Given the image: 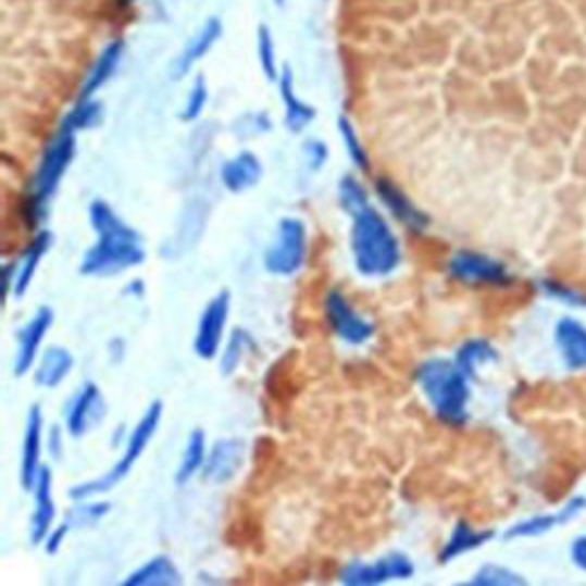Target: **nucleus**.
Segmentation results:
<instances>
[{
	"mask_svg": "<svg viewBox=\"0 0 586 586\" xmlns=\"http://www.w3.org/2000/svg\"><path fill=\"white\" fill-rule=\"evenodd\" d=\"M90 225L97 232V244L83 254L80 273L88 277H113L138 269L145 262L142 236L126 225L103 200L90 204Z\"/></svg>",
	"mask_w": 586,
	"mask_h": 586,
	"instance_id": "f257e3e1",
	"label": "nucleus"
},
{
	"mask_svg": "<svg viewBox=\"0 0 586 586\" xmlns=\"http://www.w3.org/2000/svg\"><path fill=\"white\" fill-rule=\"evenodd\" d=\"M351 254L362 277H387L401 266L399 238L372 204L353 215Z\"/></svg>",
	"mask_w": 586,
	"mask_h": 586,
	"instance_id": "f03ea898",
	"label": "nucleus"
},
{
	"mask_svg": "<svg viewBox=\"0 0 586 586\" xmlns=\"http://www.w3.org/2000/svg\"><path fill=\"white\" fill-rule=\"evenodd\" d=\"M76 136H78L76 128L62 120L60 126L55 128L53 138L47 142L45 151H41V159L37 163L35 177L30 184V195L24 204L26 225L30 229H37L41 221L47 219V209L53 192L58 190L62 177L67 175V170L76 157Z\"/></svg>",
	"mask_w": 586,
	"mask_h": 586,
	"instance_id": "7ed1b4c3",
	"label": "nucleus"
},
{
	"mask_svg": "<svg viewBox=\"0 0 586 586\" xmlns=\"http://www.w3.org/2000/svg\"><path fill=\"white\" fill-rule=\"evenodd\" d=\"M415 381L436 417L449 426H461L470 417V378L453 360L433 358L417 366Z\"/></svg>",
	"mask_w": 586,
	"mask_h": 586,
	"instance_id": "20e7f679",
	"label": "nucleus"
},
{
	"mask_svg": "<svg viewBox=\"0 0 586 586\" xmlns=\"http://www.w3.org/2000/svg\"><path fill=\"white\" fill-rule=\"evenodd\" d=\"M161 417H163V403L154 401L142 412L140 422L132 431V436L126 438L124 451L117 459V463L113 465V470H108L105 474L97 476L95 482H85V484L70 488V497L74 499V502H78V499H92L97 495H103L108 490H113L120 482H124L126 476L132 474L134 465L142 456V451L149 447L151 438H154V433L159 431V424H161Z\"/></svg>",
	"mask_w": 586,
	"mask_h": 586,
	"instance_id": "39448f33",
	"label": "nucleus"
},
{
	"mask_svg": "<svg viewBox=\"0 0 586 586\" xmlns=\"http://www.w3.org/2000/svg\"><path fill=\"white\" fill-rule=\"evenodd\" d=\"M308 262V227L300 219H282L275 238L264 252V269L271 275L291 277Z\"/></svg>",
	"mask_w": 586,
	"mask_h": 586,
	"instance_id": "423d86ee",
	"label": "nucleus"
},
{
	"mask_svg": "<svg viewBox=\"0 0 586 586\" xmlns=\"http://www.w3.org/2000/svg\"><path fill=\"white\" fill-rule=\"evenodd\" d=\"M447 271L453 279L472 287H509L513 282L511 271L502 262L474 250L453 252L449 257Z\"/></svg>",
	"mask_w": 586,
	"mask_h": 586,
	"instance_id": "0eeeda50",
	"label": "nucleus"
},
{
	"mask_svg": "<svg viewBox=\"0 0 586 586\" xmlns=\"http://www.w3.org/2000/svg\"><path fill=\"white\" fill-rule=\"evenodd\" d=\"M412 575H415V563L410 561V557L403 552H389L372 563L366 561L349 563V566L341 571L339 579L351 586H374L392 579H410Z\"/></svg>",
	"mask_w": 586,
	"mask_h": 586,
	"instance_id": "6e6552de",
	"label": "nucleus"
},
{
	"mask_svg": "<svg viewBox=\"0 0 586 586\" xmlns=\"http://www.w3.org/2000/svg\"><path fill=\"white\" fill-rule=\"evenodd\" d=\"M229 291L215 294L198 321V331H195L192 339V349L195 356L202 360H213L219 358L223 351V337L227 328V319H229Z\"/></svg>",
	"mask_w": 586,
	"mask_h": 586,
	"instance_id": "1a4fd4ad",
	"label": "nucleus"
},
{
	"mask_svg": "<svg viewBox=\"0 0 586 586\" xmlns=\"http://www.w3.org/2000/svg\"><path fill=\"white\" fill-rule=\"evenodd\" d=\"M323 310H325V319H328L331 331L344 344L362 346V344H366L369 339H372L374 333H376L374 323L366 321L364 316H360L351 302L346 300L337 289L328 291V296H325Z\"/></svg>",
	"mask_w": 586,
	"mask_h": 586,
	"instance_id": "9d476101",
	"label": "nucleus"
},
{
	"mask_svg": "<svg viewBox=\"0 0 586 586\" xmlns=\"http://www.w3.org/2000/svg\"><path fill=\"white\" fill-rule=\"evenodd\" d=\"M105 417V401L101 389L95 383H85L76 397H72L67 410H64V431L72 438H83L90 428L99 426Z\"/></svg>",
	"mask_w": 586,
	"mask_h": 586,
	"instance_id": "9b49d317",
	"label": "nucleus"
},
{
	"mask_svg": "<svg viewBox=\"0 0 586 586\" xmlns=\"http://www.w3.org/2000/svg\"><path fill=\"white\" fill-rule=\"evenodd\" d=\"M53 319H55L53 310L45 306L30 316V321L24 325V328H18L16 356H14V376H26L28 372H33L35 364H37V353L51 331Z\"/></svg>",
	"mask_w": 586,
	"mask_h": 586,
	"instance_id": "f8f14e48",
	"label": "nucleus"
},
{
	"mask_svg": "<svg viewBox=\"0 0 586 586\" xmlns=\"http://www.w3.org/2000/svg\"><path fill=\"white\" fill-rule=\"evenodd\" d=\"M53 244V236L51 232L47 229H37V234L33 236L30 246L26 248V252L21 254L16 262H10L5 266V282H8V289L14 298H24L26 291L30 289L33 279H35V273L41 264V259H45V254L49 252Z\"/></svg>",
	"mask_w": 586,
	"mask_h": 586,
	"instance_id": "ddd939ff",
	"label": "nucleus"
},
{
	"mask_svg": "<svg viewBox=\"0 0 586 586\" xmlns=\"http://www.w3.org/2000/svg\"><path fill=\"white\" fill-rule=\"evenodd\" d=\"M223 37V21L219 16H209L204 24L195 30V35L186 41L182 53L172 62V78L182 80L184 76L190 74V70L204 60L211 49L219 45V39Z\"/></svg>",
	"mask_w": 586,
	"mask_h": 586,
	"instance_id": "4468645a",
	"label": "nucleus"
},
{
	"mask_svg": "<svg viewBox=\"0 0 586 586\" xmlns=\"http://www.w3.org/2000/svg\"><path fill=\"white\" fill-rule=\"evenodd\" d=\"M41 451H45V415L41 408L33 406L28 410L26 422V440H24V453H21V467H18V482L24 490H33L41 465Z\"/></svg>",
	"mask_w": 586,
	"mask_h": 586,
	"instance_id": "2eb2a0df",
	"label": "nucleus"
},
{
	"mask_svg": "<svg viewBox=\"0 0 586 586\" xmlns=\"http://www.w3.org/2000/svg\"><path fill=\"white\" fill-rule=\"evenodd\" d=\"M376 195H378V200L383 202V207L395 215V219L410 232H415V234H422L431 221H428V215L412 202L408 195L392 182V179H385V177H378L376 184Z\"/></svg>",
	"mask_w": 586,
	"mask_h": 586,
	"instance_id": "dca6fc26",
	"label": "nucleus"
},
{
	"mask_svg": "<svg viewBox=\"0 0 586 586\" xmlns=\"http://www.w3.org/2000/svg\"><path fill=\"white\" fill-rule=\"evenodd\" d=\"M246 447L238 438H225L219 440L207 456V463L202 467V479L209 484H229L236 472L244 465Z\"/></svg>",
	"mask_w": 586,
	"mask_h": 586,
	"instance_id": "f3484780",
	"label": "nucleus"
},
{
	"mask_svg": "<svg viewBox=\"0 0 586 586\" xmlns=\"http://www.w3.org/2000/svg\"><path fill=\"white\" fill-rule=\"evenodd\" d=\"M124 53H126L124 39H111V41H108V45L97 53L95 62L90 64L88 74H85L76 101L95 99L97 92L103 88V85L117 74L120 64L124 60Z\"/></svg>",
	"mask_w": 586,
	"mask_h": 586,
	"instance_id": "a211bd4d",
	"label": "nucleus"
},
{
	"mask_svg": "<svg viewBox=\"0 0 586 586\" xmlns=\"http://www.w3.org/2000/svg\"><path fill=\"white\" fill-rule=\"evenodd\" d=\"M35 509L30 515V543L33 546H41L47 540L49 532L53 529L55 520V502H53V476L49 467H41L37 482L33 486Z\"/></svg>",
	"mask_w": 586,
	"mask_h": 586,
	"instance_id": "6ab92c4d",
	"label": "nucleus"
},
{
	"mask_svg": "<svg viewBox=\"0 0 586 586\" xmlns=\"http://www.w3.org/2000/svg\"><path fill=\"white\" fill-rule=\"evenodd\" d=\"M586 509V499L584 497H573L569 499L566 504H563L559 511H552V513H538V515H532L527 520H520V523H515L513 527L507 529V538L513 540V538H534V536H543L552 532L554 527H561V525H569L571 520H575L582 511Z\"/></svg>",
	"mask_w": 586,
	"mask_h": 586,
	"instance_id": "aec40b11",
	"label": "nucleus"
},
{
	"mask_svg": "<svg viewBox=\"0 0 586 586\" xmlns=\"http://www.w3.org/2000/svg\"><path fill=\"white\" fill-rule=\"evenodd\" d=\"M554 341L563 364L573 372L586 369V325L573 316H563L554 325Z\"/></svg>",
	"mask_w": 586,
	"mask_h": 586,
	"instance_id": "412c9836",
	"label": "nucleus"
},
{
	"mask_svg": "<svg viewBox=\"0 0 586 586\" xmlns=\"http://www.w3.org/2000/svg\"><path fill=\"white\" fill-rule=\"evenodd\" d=\"M264 165L252 151H238L221 165V182L229 192H246L262 182Z\"/></svg>",
	"mask_w": 586,
	"mask_h": 586,
	"instance_id": "4be33fe9",
	"label": "nucleus"
},
{
	"mask_svg": "<svg viewBox=\"0 0 586 586\" xmlns=\"http://www.w3.org/2000/svg\"><path fill=\"white\" fill-rule=\"evenodd\" d=\"M277 88H279L282 103H285L287 128L291 134H302L314 122L316 108L298 97L296 85H294V74L289 67H282V74L277 78Z\"/></svg>",
	"mask_w": 586,
	"mask_h": 586,
	"instance_id": "5701e85b",
	"label": "nucleus"
},
{
	"mask_svg": "<svg viewBox=\"0 0 586 586\" xmlns=\"http://www.w3.org/2000/svg\"><path fill=\"white\" fill-rule=\"evenodd\" d=\"M74 364H76L74 356L64 349V346H51V349L41 353L39 362L35 364L33 381L37 387L53 389L72 374Z\"/></svg>",
	"mask_w": 586,
	"mask_h": 586,
	"instance_id": "b1692460",
	"label": "nucleus"
},
{
	"mask_svg": "<svg viewBox=\"0 0 586 586\" xmlns=\"http://www.w3.org/2000/svg\"><path fill=\"white\" fill-rule=\"evenodd\" d=\"M495 538V532L493 529H476L472 527L470 523H465V520H459V523L453 525L447 543L442 546L440 554H438V561L440 563H449L453 559H459L472 550H479L482 546H486L488 540Z\"/></svg>",
	"mask_w": 586,
	"mask_h": 586,
	"instance_id": "393cba45",
	"label": "nucleus"
},
{
	"mask_svg": "<svg viewBox=\"0 0 586 586\" xmlns=\"http://www.w3.org/2000/svg\"><path fill=\"white\" fill-rule=\"evenodd\" d=\"M124 584L128 586H177L182 584V573L175 566V561H172L167 554H159L154 559H149L145 566H140L136 573L128 575L124 579Z\"/></svg>",
	"mask_w": 586,
	"mask_h": 586,
	"instance_id": "a878e982",
	"label": "nucleus"
},
{
	"mask_svg": "<svg viewBox=\"0 0 586 586\" xmlns=\"http://www.w3.org/2000/svg\"><path fill=\"white\" fill-rule=\"evenodd\" d=\"M207 456H209L207 433L202 428H195L188 436L186 449L182 453V461H179V467H177V474H175L177 486L188 484L192 476H198L202 472V467L207 463Z\"/></svg>",
	"mask_w": 586,
	"mask_h": 586,
	"instance_id": "bb28decb",
	"label": "nucleus"
},
{
	"mask_svg": "<svg viewBox=\"0 0 586 586\" xmlns=\"http://www.w3.org/2000/svg\"><path fill=\"white\" fill-rule=\"evenodd\" d=\"M497 358L499 356H497L495 346L490 341H486V339H470V341L461 344V349L456 351V356H453V362L459 364L461 372L472 381L482 366L497 362Z\"/></svg>",
	"mask_w": 586,
	"mask_h": 586,
	"instance_id": "cd10ccee",
	"label": "nucleus"
},
{
	"mask_svg": "<svg viewBox=\"0 0 586 586\" xmlns=\"http://www.w3.org/2000/svg\"><path fill=\"white\" fill-rule=\"evenodd\" d=\"M108 513H111V502H105V499H78L76 507H72L67 515H64V525L72 532L90 529L99 525Z\"/></svg>",
	"mask_w": 586,
	"mask_h": 586,
	"instance_id": "c85d7f7f",
	"label": "nucleus"
},
{
	"mask_svg": "<svg viewBox=\"0 0 586 586\" xmlns=\"http://www.w3.org/2000/svg\"><path fill=\"white\" fill-rule=\"evenodd\" d=\"M337 128H339V136H341V142H344V149H346V157H349V161L360 170V172H369L372 170V159H369L366 154V147L362 145L358 132L353 122L341 115L337 120Z\"/></svg>",
	"mask_w": 586,
	"mask_h": 586,
	"instance_id": "c756f323",
	"label": "nucleus"
},
{
	"mask_svg": "<svg viewBox=\"0 0 586 586\" xmlns=\"http://www.w3.org/2000/svg\"><path fill=\"white\" fill-rule=\"evenodd\" d=\"M257 60H259V67H262L266 80L277 83L282 70H279V64H277L275 37L271 33V28L264 26V24L257 28Z\"/></svg>",
	"mask_w": 586,
	"mask_h": 586,
	"instance_id": "7c9ffc66",
	"label": "nucleus"
},
{
	"mask_svg": "<svg viewBox=\"0 0 586 586\" xmlns=\"http://www.w3.org/2000/svg\"><path fill=\"white\" fill-rule=\"evenodd\" d=\"M337 198H339V207L351 215L360 213L362 209L369 207V192L364 188V184L356 177V175H344L339 179V188H337Z\"/></svg>",
	"mask_w": 586,
	"mask_h": 586,
	"instance_id": "2f4dec72",
	"label": "nucleus"
},
{
	"mask_svg": "<svg viewBox=\"0 0 586 586\" xmlns=\"http://www.w3.org/2000/svg\"><path fill=\"white\" fill-rule=\"evenodd\" d=\"M250 346H252V339H250L248 331L236 328L232 333V337L225 344V349L221 351V372H223V376H232L236 372L238 364L244 362Z\"/></svg>",
	"mask_w": 586,
	"mask_h": 586,
	"instance_id": "473e14b6",
	"label": "nucleus"
},
{
	"mask_svg": "<svg viewBox=\"0 0 586 586\" xmlns=\"http://www.w3.org/2000/svg\"><path fill=\"white\" fill-rule=\"evenodd\" d=\"M70 126H74L76 132H85V128H95L103 120V105L97 99H85L76 101L72 111L62 117Z\"/></svg>",
	"mask_w": 586,
	"mask_h": 586,
	"instance_id": "72a5a7b5",
	"label": "nucleus"
},
{
	"mask_svg": "<svg viewBox=\"0 0 586 586\" xmlns=\"http://www.w3.org/2000/svg\"><path fill=\"white\" fill-rule=\"evenodd\" d=\"M470 582L482 584V586H525L527 584L523 575H518L515 571L507 566H499V563H486V566H482L474 573Z\"/></svg>",
	"mask_w": 586,
	"mask_h": 586,
	"instance_id": "f704fd0d",
	"label": "nucleus"
},
{
	"mask_svg": "<svg viewBox=\"0 0 586 586\" xmlns=\"http://www.w3.org/2000/svg\"><path fill=\"white\" fill-rule=\"evenodd\" d=\"M209 103V85H207V78L204 76H198L192 80L190 85V92H188V99L182 108V113L179 117L184 122H195V120H200L202 113H204V108Z\"/></svg>",
	"mask_w": 586,
	"mask_h": 586,
	"instance_id": "c9c22d12",
	"label": "nucleus"
},
{
	"mask_svg": "<svg viewBox=\"0 0 586 586\" xmlns=\"http://www.w3.org/2000/svg\"><path fill=\"white\" fill-rule=\"evenodd\" d=\"M234 126H236L234 134L238 138L248 140V138H257V136L269 134L271 132V120H269L266 113H248V115H244L241 120H238Z\"/></svg>",
	"mask_w": 586,
	"mask_h": 586,
	"instance_id": "e433bc0d",
	"label": "nucleus"
},
{
	"mask_svg": "<svg viewBox=\"0 0 586 586\" xmlns=\"http://www.w3.org/2000/svg\"><path fill=\"white\" fill-rule=\"evenodd\" d=\"M328 154H331V151H328V147H325L323 140L312 138V140H308L306 145H302V159H306V165L312 172H319L325 165V161H328Z\"/></svg>",
	"mask_w": 586,
	"mask_h": 586,
	"instance_id": "4c0bfd02",
	"label": "nucleus"
},
{
	"mask_svg": "<svg viewBox=\"0 0 586 586\" xmlns=\"http://www.w3.org/2000/svg\"><path fill=\"white\" fill-rule=\"evenodd\" d=\"M540 287L546 289V294L552 296V298H559V300H563V302H571V306H577V308H586V298H584L582 294H577V291H573V289H566L563 285H559V282L546 279Z\"/></svg>",
	"mask_w": 586,
	"mask_h": 586,
	"instance_id": "58836bf2",
	"label": "nucleus"
},
{
	"mask_svg": "<svg viewBox=\"0 0 586 586\" xmlns=\"http://www.w3.org/2000/svg\"><path fill=\"white\" fill-rule=\"evenodd\" d=\"M72 529L67 527V525H60V527H53L51 532H49V536H47V540H45V548H47V554H55L60 548H62V543H64V538H67V534H70Z\"/></svg>",
	"mask_w": 586,
	"mask_h": 586,
	"instance_id": "ea45409f",
	"label": "nucleus"
},
{
	"mask_svg": "<svg viewBox=\"0 0 586 586\" xmlns=\"http://www.w3.org/2000/svg\"><path fill=\"white\" fill-rule=\"evenodd\" d=\"M571 559L577 569H582L586 573V536H577L571 543Z\"/></svg>",
	"mask_w": 586,
	"mask_h": 586,
	"instance_id": "a19ab883",
	"label": "nucleus"
},
{
	"mask_svg": "<svg viewBox=\"0 0 586 586\" xmlns=\"http://www.w3.org/2000/svg\"><path fill=\"white\" fill-rule=\"evenodd\" d=\"M49 451L55 461L62 459V438H60V428H51L49 433Z\"/></svg>",
	"mask_w": 586,
	"mask_h": 586,
	"instance_id": "79ce46f5",
	"label": "nucleus"
},
{
	"mask_svg": "<svg viewBox=\"0 0 586 586\" xmlns=\"http://www.w3.org/2000/svg\"><path fill=\"white\" fill-rule=\"evenodd\" d=\"M124 339H113L111 344H108V349H111V351H108V353H111V360L113 362H122V358H124V353H126V349H124Z\"/></svg>",
	"mask_w": 586,
	"mask_h": 586,
	"instance_id": "37998d69",
	"label": "nucleus"
},
{
	"mask_svg": "<svg viewBox=\"0 0 586 586\" xmlns=\"http://www.w3.org/2000/svg\"><path fill=\"white\" fill-rule=\"evenodd\" d=\"M126 294H132V296H136V298H142V294H145V285H142L140 279H134L132 285L126 287Z\"/></svg>",
	"mask_w": 586,
	"mask_h": 586,
	"instance_id": "c03bdc74",
	"label": "nucleus"
},
{
	"mask_svg": "<svg viewBox=\"0 0 586 586\" xmlns=\"http://www.w3.org/2000/svg\"><path fill=\"white\" fill-rule=\"evenodd\" d=\"M117 3L126 8V5H136V3H138V0H117Z\"/></svg>",
	"mask_w": 586,
	"mask_h": 586,
	"instance_id": "a18cd8bd",
	"label": "nucleus"
},
{
	"mask_svg": "<svg viewBox=\"0 0 586 586\" xmlns=\"http://www.w3.org/2000/svg\"><path fill=\"white\" fill-rule=\"evenodd\" d=\"M275 8H285L287 5V0H273Z\"/></svg>",
	"mask_w": 586,
	"mask_h": 586,
	"instance_id": "49530a36",
	"label": "nucleus"
}]
</instances>
